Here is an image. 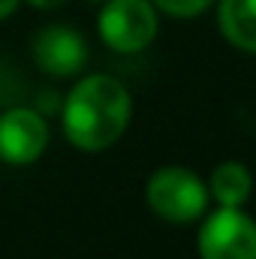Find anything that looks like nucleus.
I'll use <instances>...</instances> for the list:
<instances>
[{"label": "nucleus", "mask_w": 256, "mask_h": 259, "mask_svg": "<svg viewBox=\"0 0 256 259\" xmlns=\"http://www.w3.org/2000/svg\"><path fill=\"white\" fill-rule=\"evenodd\" d=\"M253 190V178L250 169L241 163H220L211 172L208 181V193L217 205H229V208H241L247 202V196Z\"/></svg>", "instance_id": "nucleus-8"}, {"label": "nucleus", "mask_w": 256, "mask_h": 259, "mask_svg": "<svg viewBox=\"0 0 256 259\" xmlns=\"http://www.w3.org/2000/svg\"><path fill=\"white\" fill-rule=\"evenodd\" d=\"M49 145V124L36 109H9L0 115V160L9 166H30Z\"/></svg>", "instance_id": "nucleus-5"}, {"label": "nucleus", "mask_w": 256, "mask_h": 259, "mask_svg": "<svg viewBox=\"0 0 256 259\" xmlns=\"http://www.w3.org/2000/svg\"><path fill=\"white\" fill-rule=\"evenodd\" d=\"M145 199L148 208L169 223H196L205 214L211 193L196 172L184 166H166L148 178Z\"/></svg>", "instance_id": "nucleus-2"}, {"label": "nucleus", "mask_w": 256, "mask_h": 259, "mask_svg": "<svg viewBox=\"0 0 256 259\" xmlns=\"http://www.w3.org/2000/svg\"><path fill=\"white\" fill-rule=\"evenodd\" d=\"M18 3H21V0H0V21L9 18V15L18 9Z\"/></svg>", "instance_id": "nucleus-11"}, {"label": "nucleus", "mask_w": 256, "mask_h": 259, "mask_svg": "<svg viewBox=\"0 0 256 259\" xmlns=\"http://www.w3.org/2000/svg\"><path fill=\"white\" fill-rule=\"evenodd\" d=\"M217 24L235 49L256 55V0H220Z\"/></svg>", "instance_id": "nucleus-7"}, {"label": "nucleus", "mask_w": 256, "mask_h": 259, "mask_svg": "<svg viewBox=\"0 0 256 259\" xmlns=\"http://www.w3.org/2000/svg\"><path fill=\"white\" fill-rule=\"evenodd\" d=\"M157 6L151 0H106L97 18V30L112 52L136 55L157 36Z\"/></svg>", "instance_id": "nucleus-3"}, {"label": "nucleus", "mask_w": 256, "mask_h": 259, "mask_svg": "<svg viewBox=\"0 0 256 259\" xmlns=\"http://www.w3.org/2000/svg\"><path fill=\"white\" fill-rule=\"evenodd\" d=\"M151 3L172 18H196L214 6V0H151Z\"/></svg>", "instance_id": "nucleus-9"}, {"label": "nucleus", "mask_w": 256, "mask_h": 259, "mask_svg": "<svg viewBox=\"0 0 256 259\" xmlns=\"http://www.w3.org/2000/svg\"><path fill=\"white\" fill-rule=\"evenodd\" d=\"M30 6H36L39 12H52V9H61L66 0H27Z\"/></svg>", "instance_id": "nucleus-10"}, {"label": "nucleus", "mask_w": 256, "mask_h": 259, "mask_svg": "<svg viewBox=\"0 0 256 259\" xmlns=\"http://www.w3.org/2000/svg\"><path fill=\"white\" fill-rule=\"evenodd\" d=\"M94 3H100V0H94Z\"/></svg>", "instance_id": "nucleus-12"}, {"label": "nucleus", "mask_w": 256, "mask_h": 259, "mask_svg": "<svg viewBox=\"0 0 256 259\" xmlns=\"http://www.w3.org/2000/svg\"><path fill=\"white\" fill-rule=\"evenodd\" d=\"M202 259H256V220L241 208L220 205L199 226Z\"/></svg>", "instance_id": "nucleus-4"}, {"label": "nucleus", "mask_w": 256, "mask_h": 259, "mask_svg": "<svg viewBox=\"0 0 256 259\" xmlns=\"http://www.w3.org/2000/svg\"><path fill=\"white\" fill-rule=\"evenodd\" d=\"M33 61L46 75L69 78L88 64V42L75 27L66 24L42 27L33 39Z\"/></svg>", "instance_id": "nucleus-6"}, {"label": "nucleus", "mask_w": 256, "mask_h": 259, "mask_svg": "<svg viewBox=\"0 0 256 259\" xmlns=\"http://www.w3.org/2000/svg\"><path fill=\"white\" fill-rule=\"evenodd\" d=\"M130 91L112 75H88L75 81L64 100V133L78 151L112 148L130 127Z\"/></svg>", "instance_id": "nucleus-1"}]
</instances>
